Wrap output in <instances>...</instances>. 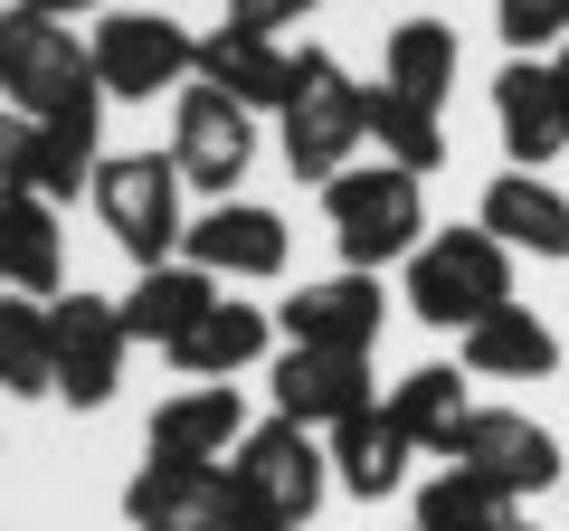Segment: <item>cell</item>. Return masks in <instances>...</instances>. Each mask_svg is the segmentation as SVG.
I'll use <instances>...</instances> for the list:
<instances>
[{"label":"cell","instance_id":"cell-33","mask_svg":"<svg viewBox=\"0 0 569 531\" xmlns=\"http://www.w3.org/2000/svg\"><path fill=\"white\" fill-rule=\"evenodd\" d=\"M29 10H48V20H67V10H104V0H29Z\"/></svg>","mask_w":569,"mask_h":531},{"label":"cell","instance_id":"cell-9","mask_svg":"<svg viewBox=\"0 0 569 531\" xmlns=\"http://www.w3.org/2000/svg\"><path fill=\"white\" fill-rule=\"evenodd\" d=\"M447 465H475L485 484H503L512 503H531V493L569 484V465H560V437H550L531 409H475L466 428H456Z\"/></svg>","mask_w":569,"mask_h":531},{"label":"cell","instance_id":"cell-20","mask_svg":"<svg viewBox=\"0 0 569 531\" xmlns=\"http://www.w3.org/2000/svg\"><path fill=\"white\" fill-rule=\"evenodd\" d=\"M475 228H493L512 257H569V190L541 171H503L475 209Z\"/></svg>","mask_w":569,"mask_h":531},{"label":"cell","instance_id":"cell-7","mask_svg":"<svg viewBox=\"0 0 569 531\" xmlns=\"http://www.w3.org/2000/svg\"><path fill=\"white\" fill-rule=\"evenodd\" d=\"M86 48H96V77H104V96H123V104L181 96V86L200 77V39H190L181 20H162V10H104Z\"/></svg>","mask_w":569,"mask_h":531},{"label":"cell","instance_id":"cell-15","mask_svg":"<svg viewBox=\"0 0 569 531\" xmlns=\"http://www.w3.org/2000/svg\"><path fill=\"white\" fill-rule=\"evenodd\" d=\"M181 257L200 266V275H284V219L257 200H209L200 219L181 228Z\"/></svg>","mask_w":569,"mask_h":531},{"label":"cell","instance_id":"cell-29","mask_svg":"<svg viewBox=\"0 0 569 531\" xmlns=\"http://www.w3.org/2000/svg\"><path fill=\"white\" fill-rule=\"evenodd\" d=\"M104 114H48L39 123V152H29V190L48 209H67L77 190H96V162H104Z\"/></svg>","mask_w":569,"mask_h":531},{"label":"cell","instance_id":"cell-18","mask_svg":"<svg viewBox=\"0 0 569 531\" xmlns=\"http://www.w3.org/2000/svg\"><path fill=\"white\" fill-rule=\"evenodd\" d=\"M323 455H332V484L342 493H361V503H380V493H399L408 484V428L389 418V399H370V409H351L342 428L323 437Z\"/></svg>","mask_w":569,"mask_h":531},{"label":"cell","instance_id":"cell-13","mask_svg":"<svg viewBox=\"0 0 569 531\" xmlns=\"http://www.w3.org/2000/svg\"><path fill=\"white\" fill-rule=\"evenodd\" d=\"M493 133H503L512 171H541L569 152V96L560 77H550V58H512L503 77H493Z\"/></svg>","mask_w":569,"mask_h":531},{"label":"cell","instance_id":"cell-11","mask_svg":"<svg viewBox=\"0 0 569 531\" xmlns=\"http://www.w3.org/2000/svg\"><path fill=\"white\" fill-rule=\"evenodd\" d=\"M266 389H276V418L332 437L351 409H370V351H305V342H284L276 370H266Z\"/></svg>","mask_w":569,"mask_h":531},{"label":"cell","instance_id":"cell-24","mask_svg":"<svg viewBox=\"0 0 569 531\" xmlns=\"http://www.w3.org/2000/svg\"><path fill=\"white\" fill-rule=\"evenodd\" d=\"M456 67H466V48H456L447 20H399V29H389V48H380V86L437 104V114H447V96H456Z\"/></svg>","mask_w":569,"mask_h":531},{"label":"cell","instance_id":"cell-17","mask_svg":"<svg viewBox=\"0 0 569 531\" xmlns=\"http://www.w3.org/2000/svg\"><path fill=\"white\" fill-rule=\"evenodd\" d=\"M247 437V399L228 380H200L181 389V399H162L152 409V437H142V455H181V465H228V447Z\"/></svg>","mask_w":569,"mask_h":531},{"label":"cell","instance_id":"cell-21","mask_svg":"<svg viewBox=\"0 0 569 531\" xmlns=\"http://www.w3.org/2000/svg\"><path fill=\"white\" fill-rule=\"evenodd\" d=\"M266 342H276V313H266V304H238V294H219V304H209L200 323L171 342V370H190V380H238L247 361H266Z\"/></svg>","mask_w":569,"mask_h":531},{"label":"cell","instance_id":"cell-26","mask_svg":"<svg viewBox=\"0 0 569 531\" xmlns=\"http://www.w3.org/2000/svg\"><path fill=\"white\" fill-rule=\"evenodd\" d=\"M361 133L380 143V162L418 171V181L447 162V114L418 104V96H399V86H370V96H361Z\"/></svg>","mask_w":569,"mask_h":531},{"label":"cell","instance_id":"cell-3","mask_svg":"<svg viewBox=\"0 0 569 531\" xmlns=\"http://www.w3.org/2000/svg\"><path fill=\"white\" fill-rule=\"evenodd\" d=\"M323 219H332L342 266L380 275V266L418 257V238H427V181L399 171V162H351L342 181H323Z\"/></svg>","mask_w":569,"mask_h":531},{"label":"cell","instance_id":"cell-35","mask_svg":"<svg viewBox=\"0 0 569 531\" xmlns=\"http://www.w3.org/2000/svg\"><path fill=\"white\" fill-rule=\"evenodd\" d=\"M408 531H418V522H408Z\"/></svg>","mask_w":569,"mask_h":531},{"label":"cell","instance_id":"cell-32","mask_svg":"<svg viewBox=\"0 0 569 531\" xmlns=\"http://www.w3.org/2000/svg\"><path fill=\"white\" fill-rule=\"evenodd\" d=\"M305 10H323V0H228V20H238V29H266V39H276V29H295Z\"/></svg>","mask_w":569,"mask_h":531},{"label":"cell","instance_id":"cell-12","mask_svg":"<svg viewBox=\"0 0 569 531\" xmlns=\"http://www.w3.org/2000/svg\"><path fill=\"white\" fill-rule=\"evenodd\" d=\"M380 275H361V266H342V275H323V285H295L276 304L284 342H305V351H370L380 342Z\"/></svg>","mask_w":569,"mask_h":531},{"label":"cell","instance_id":"cell-10","mask_svg":"<svg viewBox=\"0 0 569 531\" xmlns=\"http://www.w3.org/2000/svg\"><path fill=\"white\" fill-rule=\"evenodd\" d=\"M48 323H58V399L67 409H104L114 380H123V351H133L123 304H104V294H58Z\"/></svg>","mask_w":569,"mask_h":531},{"label":"cell","instance_id":"cell-8","mask_svg":"<svg viewBox=\"0 0 569 531\" xmlns=\"http://www.w3.org/2000/svg\"><path fill=\"white\" fill-rule=\"evenodd\" d=\"M171 162H181V190H209V200H238L247 162H257V114H247L228 86H181V123H171Z\"/></svg>","mask_w":569,"mask_h":531},{"label":"cell","instance_id":"cell-36","mask_svg":"<svg viewBox=\"0 0 569 531\" xmlns=\"http://www.w3.org/2000/svg\"><path fill=\"white\" fill-rule=\"evenodd\" d=\"M522 531H531V522H522Z\"/></svg>","mask_w":569,"mask_h":531},{"label":"cell","instance_id":"cell-19","mask_svg":"<svg viewBox=\"0 0 569 531\" xmlns=\"http://www.w3.org/2000/svg\"><path fill=\"white\" fill-rule=\"evenodd\" d=\"M456 370H466V380H550V370H560V332H550L541 313L503 304V313H485V323L456 332Z\"/></svg>","mask_w":569,"mask_h":531},{"label":"cell","instance_id":"cell-4","mask_svg":"<svg viewBox=\"0 0 569 531\" xmlns=\"http://www.w3.org/2000/svg\"><path fill=\"white\" fill-rule=\"evenodd\" d=\"M332 493V455L313 428H295V418H266V428H247L238 447H228V503L257 512V522H284L305 531L313 512H323Z\"/></svg>","mask_w":569,"mask_h":531},{"label":"cell","instance_id":"cell-16","mask_svg":"<svg viewBox=\"0 0 569 531\" xmlns=\"http://www.w3.org/2000/svg\"><path fill=\"white\" fill-rule=\"evenodd\" d=\"M200 86H228L247 114H284V96H295V48L266 39V29L219 20V29L200 39Z\"/></svg>","mask_w":569,"mask_h":531},{"label":"cell","instance_id":"cell-30","mask_svg":"<svg viewBox=\"0 0 569 531\" xmlns=\"http://www.w3.org/2000/svg\"><path fill=\"white\" fill-rule=\"evenodd\" d=\"M493 29H503L512 58H541L569 39V0H493Z\"/></svg>","mask_w":569,"mask_h":531},{"label":"cell","instance_id":"cell-14","mask_svg":"<svg viewBox=\"0 0 569 531\" xmlns=\"http://www.w3.org/2000/svg\"><path fill=\"white\" fill-rule=\"evenodd\" d=\"M228 465H181V455H142L123 484V522L133 531H219L228 522Z\"/></svg>","mask_w":569,"mask_h":531},{"label":"cell","instance_id":"cell-34","mask_svg":"<svg viewBox=\"0 0 569 531\" xmlns=\"http://www.w3.org/2000/svg\"><path fill=\"white\" fill-rule=\"evenodd\" d=\"M550 77H560V96H569V39H560V58H550Z\"/></svg>","mask_w":569,"mask_h":531},{"label":"cell","instance_id":"cell-27","mask_svg":"<svg viewBox=\"0 0 569 531\" xmlns=\"http://www.w3.org/2000/svg\"><path fill=\"white\" fill-rule=\"evenodd\" d=\"M389 418L408 428V447L447 455V447H456V428L475 418V399H466V370H456V361H427V370H408V380L389 389Z\"/></svg>","mask_w":569,"mask_h":531},{"label":"cell","instance_id":"cell-6","mask_svg":"<svg viewBox=\"0 0 569 531\" xmlns=\"http://www.w3.org/2000/svg\"><path fill=\"white\" fill-rule=\"evenodd\" d=\"M96 219L133 266H171L181 257V162L171 152H104L96 162Z\"/></svg>","mask_w":569,"mask_h":531},{"label":"cell","instance_id":"cell-28","mask_svg":"<svg viewBox=\"0 0 569 531\" xmlns=\"http://www.w3.org/2000/svg\"><path fill=\"white\" fill-rule=\"evenodd\" d=\"M418 531H522V503L475 465H437L418 484Z\"/></svg>","mask_w":569,"mask_h":531},{"label":"cell","instance_id":"cell-22","mask_svg":"<svg viewBox=\"0 0 569 531\" xmlns=\"http://www.w3.org/2000/svg\"><path fill=\"white\" fill-rule=\"evenodd\" d=\"M219 304V275H200V266L190 257H171V266H142L133 275V294H123V332H133V342H181L190 323H200V313Z\"/></svg>","mask_w":569,"mask_h":531},{"label":"cell","instance_id":"cell-25","mask_svg":"<svg viewBox=\"0 0 569 531\" xmlns=\"http://www.w3.org/2000/svg\"><path fill=\"white\" fill-rule=\"evenodd\" d=\"M0 389L10 399H58V323L39 294L0 285Z\"/></svg>","mask_w":569,"mask_h":531},{"label":"cell","instance_id":"cell-5","mask_svg":"<svg viewBox=\"0 0 569 531\" xmlns=\"http://www.w3.org/2000/svg\"><path fill=\"white\" fill-rule=\"evenodd\" d=\"M361 96L370 86H351L342 77V58H323V48H305L295 58V96H284V171L295 181H342L351 171V152L370 143L361 133Z\"/></svg>","mask_w":569,"mask_h":531},{"label":"cell","instance_id":"cell-2","mask_svg":"<svg viewBox=\"0 0 569 531\" xmlns=\"http://www.w3.org/2000/svg\"><path fill=\"white\" fill-rule=\"evenodd\" d=\"M512 304V247L493 228H427L408 257V313L437 332H466Z\"/></svg>","mask_w":569,"mask_h":531},{"label":"cell","instance_id":"cell-31","mask_svg":"<svg viewBox=\"0 0 569 531\" xmlns=\"http://www.w3.org/2000/svg\"><path fill=\"white\" fill-rule=\"evenodd\" d=\"M29 152H39V123L0 104V200H20V190H29Z\"/></svg>","mask_w":569,"mask_h":531},{"label":"cell","instance_id":"cell-23","mask_svg":"<svg viewBox=\"0 0 569 531\" xmlns=\"http://www.w3.org/2000/svg\"><path fill=\"white\" fill-rule=\"evenodd\" d=\"M58 275H67L58 209H48L39 190L0 200V285H10V294H39V304H58Z\"/></svg>","mask_w":569,"mask_h":531},{"label":"cell","instance_id":"cell-1","mask_svg":"<svg viewBox=\"0 0 569 531\" xmlns=\"http://www.w3.org/2000/svg\"><path fill=\"white\" fill-rule=\"evenodd\" d=\"M0 104L29 123L48 114H104V77H96V48L77 39L67 20L48 10H0Z\"/></svg>","mask_w":569,"mask_h":531}]
</instances>
